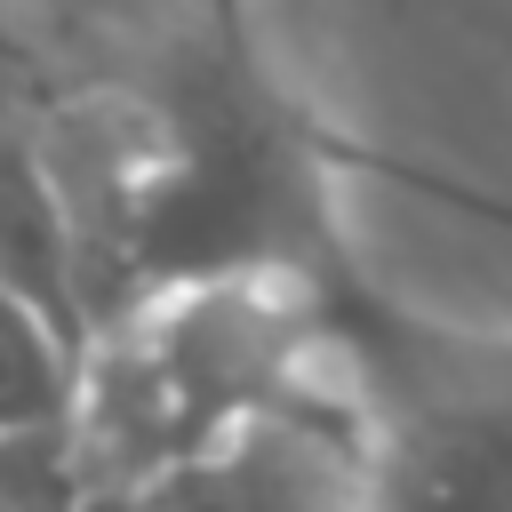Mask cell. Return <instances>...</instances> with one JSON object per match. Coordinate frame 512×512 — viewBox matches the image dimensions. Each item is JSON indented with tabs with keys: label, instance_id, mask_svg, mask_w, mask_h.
<instances>
[{
	"label": "cell",
	"instance_id": "obj_1",
	"mask_svg": "<svg viewBox=\"0 0 512 512\" xmlns=\"http://www.w3.org/2000/svg\"><path fill=\"white\" fill-rule=\"evenodd\" d=\"M320 336L368 416V512H512V328L432 320L368 272Z\"/></svg>",
	"mask_w": 512,
	"mask_h": 512
}]
</instances>
